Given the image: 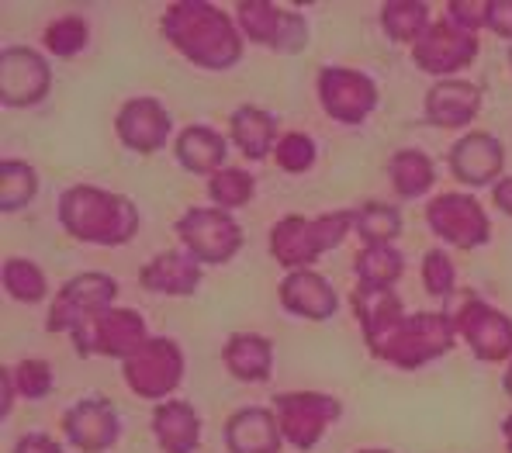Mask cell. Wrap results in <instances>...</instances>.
<instances>
[{"label": "cell", "instance_id": "obj_2", "mask_svg": "<svg viewBox=\"0 0 512 453\" xmlns=\"http://www.w3.org/2000/svg\"><path fill=\"white\" fill-rule=\"evenodd\" d=\"M59 225L80 243L125 246L139 229V211L122 194L77 184L59 198Z\"/></svg>", "mask_w": 512, "mask_h": 453}, {"label": "cell", "instance_id": "obj_3", "mask_svg": "<svg viewBox=\"0 0 512 453\" xmlns=\"http://www.w3.org/2000/svg\"><path fill=\"white\" fill-rule=\"evenodd\" d=\"M353 229V211H329L319 218L288 215L270 229V253L288 274L308 270L322 253L336 249Z\"/></svg>", "mask_w": 512, "mask_h": 453}, {"label": "cell", "instance_id": "obj_41", "mask_svg": "<svg viewBox=\"0 0 512 453\" xmlns=\"http://www.w3.org/2000/svg\"><path fill=\"white\" fill-rule=\"evenodd\" d=\"M14 453H63V447H59L52 436L45 433H28L18 440V447H14Z\"/></svg>", "mask_w": 512, "mask_h": 453}, {"label": "cell", "instance_id": "obj_12", "mask_svg": "<svg viewBox=\"0 0 512 453\" xmlns=\"http://www.w3.org/2000/svg\"><path fill=\"white\" fill-rule=\"evenodd\" d=\"M457 336L471 346V353L485 364H499L512 357V319L502 315L499 308L485 305L481 298H471L454 315Z\"/></svg>", "mask_w": 512, "mask_h": 453}, {"label": "cell", "instance_id": "obj_23", "mask_svg": "<svg viewBox=\"0 0 512 453\" xmlns=\"http://www.w3.org/2000/svg\"><path fill=\"white\" fill-rule=\"evenodd\" d=\"M281 305L291 315L308 322H326L336 312V294L329 288V281L315 270H295L281 281Z\"/></svg>", "mask_w": 512, "mask_h": 453}, {"label": "cell", "instance_id": "obj_35", "mask_svg": "<svg viewBox=\"0 0 512 453\" xmlns=\"http://www.w3.org/2000/svg\"><path fill=\"white\" fill-rule=\"evenodd\" d=\"M84 45H87V21L80 18V14H63V18L45 28V49H49L52 56L70 59V56H77Z\"/></svg>", "mask_w": 512, "mask_h": 453}, {"label": "cell", "instance_id": "obj_11", "mask_svg": "<svg viewBox=\"0 0 512 453\" xmlns=\"http://www.w3.org/2000/svg\"><path fill=\"white\" fill-rule=\"evenodd\" d=\"M319 101L333 122L360 125L378 108V87L367 73L346 70V66H326L319 73Z\"/></svg>", "mask_w": 512, "mask_h": 453}, {"label": "cell", "instance_id": "obj_33", "mask_svg": "<svg viewBox=\"0 0 512 453\" xmlns=\"http://www.w3.org/2000/svg\"><path fill=\"white\" fill-rule=\"evenodd\" d=\"M4 288L14 301H28V305H35V301H42L49 294V284H45L39 263L18 260V256L4 263Z\"/></svg>", "mask_w": 512, "mask_h": 453}, {"label": "cell", "instance_id": "obj_46", "mask_svg": "<svg viewBox=\"0 0 512 453\" xmlns=\"http://www.w3.org/2000/svg\"><path fill=\"white\" fill-rule=\"evenodd\" d=\"M360 453H388V450H360Z\"/></svg>", "mask_w": 512, "mask_h": 453}, {"label": "cell", "instance_id": "obj_13", "mask_svg": "<svg viewBox=\"0 0 512 453\" xmlns=\"http://www.w3.org/2000/svg\"><path fill=\"white\" fill-rule=\"evenodd\" d=\"M239 32L256 45H267L274 52H301L308 42V25L301 14L274 7L267 0H243L236 7Z\"/></svg>", "mask_w": 512, "mask_h": 453}, {"label": "cell", "instance_id": "obj_21", "mask_svg": "<svg viewBox=\"0 0 512 453\" xmlns=\"http://www.w3.org/2000/svg\"><path fill=\"white\" fill-rule=\"evenodd\" d=\"M284 443L281 422L270 409H239L225 422V447L229 453H277Z\"/></svg>", "mask_w": 512, "mask_h": 453}, {"label": "cell", "instance_id": "obj_28", "mask_svg": "<svg viewBox=\"0 0 512 453\" xmlns=\"http://www.w3.org/2000/svg\"><path fill=\"white\" fill-rule=\"evenodd\" d=\"M388 177L402 198H423L436 180V166L426 153H419V149H402V153L391 156Z\"/></svg>", "mask_w": 512, "mask_h": 453}, {"label": "cell", "instance_id": "obj_30", "mask_svg": "<svg viewBox=\"0 0 512 453\" xmlns=\"http://www.w3.org/2000/svg\"><path fill=\"white\" fill-rule=\"evenodd\" d=\"M357 270V284L367 288H395V281L402 277L405 260L395 246H364L353 260Z\"/></svg>", "mask_w": 512, "mask_h": 453}, {"label": "cell", "instance_id": "obj_25", "mask_svg": "<svg viewBox=\"0 0 512 453\" xmlns=\"http://www.w3.org/2000/svg\"><path fill=\"white\" fill-rule=\"evenodd\" d=\"M222 360L229 374L239 377V381H267L270 371H274V346L256 332H236L225 343Z\"/></svg>", "mask_w": 512, "mask_h": 453}, {"label": "cell", "instance_id": "obj_22", "mask_svg": "<svg viewBox=\"0 0 512 453\" xmlns=\"http://www.w3.org/2000/svg\"><path fill=\"white\" fill-rule=\"evenodd\" d=\"M139 284L153 294H170V298H184L194 294L201 284V263L194 260L187 249H170L160 253L142 267Z\"/></svg>", "mask_w": 512, "mask_h": 453}, {"label": "cell", "instance_id": "obj_36", "mask_svg": "<svg viewBox=\"0 0 512 453\" xmlns=\"http://www.w3.org/2000/svg\"><path fill=\"white\" fill-rule=\"evenodd\" d=\"M274 160L288 173H305L308 166L315 163V142L308 139L305 132L281 135V139H277V149H274Z\"/></svg>", "mask_w": 512, "mask_h": 453}, {"label": "cell", "instance_id": "obj_20", "mask_svg": "<svg viewBox=\"0 0 512 453\" xmlns=\"http://www.w3.org/2000/svg\"><path fill=\"white\" fill-rule=\"evenodd\" d=\"M481 111V90L471 80H440L426 94V118L436 128H464L478 118Z\"/></svg>", "mask_w": 512, "mask_h": 453}, {"label": "cell", "instance_id": "obj_1", "mask_svg": "<svg viewBox=\"0 0 512 453\" xmlns=\"http://www.w3.org/2000/svg\"><path fill=\"white\" fill-rule=\"evenodd\" d=\"M163 35L194 66L229 70L243 56L239 25L205 0H177L163 11Z\"/></svg>", "mask_w": 512, "mask_h": 453}, {"label": "cell", "instance_id": "obj_39", "mask_svg": "<svg viewBox=\"0 0 512 453\" xmlns=\"http://www.w3.org/2000/svg\"><path fill=\"white\" fill-rule=\"evenodd\" d=\"M447 14H450V21H457L461 28L478 32V28L488 21V0H450Z\"/></svg>", "mask_w": 512, "mask_h": 453}, {"label": "cell", "instance_id": "obj_32", "mask_svg": "<svg viewBox=\"0 0 512 453\" xmlns=\"http://www.w3.org/2000/svg\"><path fill=\"white\" fill-rule=\"evenodd\" d=\"M353 229L360 232L367 246H391V239L402 232V215L391 205H364L353 211Z\"/></svg>", "mask_w": 512, "mask_h": 453}, {"label": "cell", "instance_id": "obj_47", "mask_svg": "<svg viewBox=\"0 0 512 453\" xmlns=\"http://www.w3.org/2000/svg\"><path fill=\"white\" fill-rule=\"evenodd\" d=\"M509 66H512V49H509Z\"/></svg>", "mask_w": 512, "mask_h": 453}, {"label": "cell", "instance_id": "obj_37", "mask_svg": "<svg viewBox=\"0 0 512 453\" xmlns=\"http://www.w3.org/2000/svg\"><path fill=\"white\" fill-rule=\"evenodd\" d=\"M7 371H11V381L21 398H45L52 391V367L45 360H21Z\"/></svg>", "mask_w": 512, "mask_h": 453}, {"label": "cell", "instance_id": "obj_44", "mask_svg": "<svg viewBox=\"0 0 512 453\" xmlns=\"http://www.w3.org/2000/svg\"><path fill=\"white\" fill-rule=\"evenodd\" d=\"M502 436H506V447H509V453H512V415L506 422H502Z\"/></svg>", "mask_w": 512, "mask_h": 453}, {"label": "cell", "instance_id": "obj_19", "mask_svg": "<svg viewBox=\"0 0 512 453\" xmlns=\"http://www.w3.org/2000/svg\"><path fill=\"white\" fill-rule=\"evenodd\" d=\"M63 433L80 453H101L118 440V415L101 398H87L63 415Z\"/></svg>", "mask_w": 512, "mask_h": 453}, {"label": "cell", "instance_id": "obj_24", "mask_svg": "<svg viewBox=\"0 0 512 453\" xmlns=\"http://www.w3.org/2000/svg\"><path fill=\"white\" fill-rule=\"evenodd\" d=\"M153 433L163 453H194L201 443V419L187 402H163L153 412Z\"/></svg>", "mask_w": 512, "mask_h": 453}, {"label": "cell", "instance_id": "obj_34", "mask_svg": "<svg viewBox=\"0 0 512 453\" xmlns=\"http://www.w3.org/2000/svg\"><path fill=\"white\" fill-rule=\"evenodd\" d=\"M208 194H212V201L222 211L243 208L246 201L253 198V177L246 170H232V166H225V170H218L215 177L208 180Z\"/></svg>", "mask_w": 512, "mask_h": 453}, {"label": "cell", "instance_id": "obj_8", "mask_svg": "<svg viewBox=\"0 0 512 453\" xmlns=\"http://www.w3.org/2000/svg\"><path fill=\"white\" fill-rule=\"evenodd\" d=\"M149 339L146 322L132 308H108L87 326L73 332V346L80 357H118L128 360Z\"/></svg>", "mask_w": 512, "mask_h": 453}, {"label": "cell", "instance_id": "obj_26", "mask_svg": "<svg viewBox=\"0 0 512 453\" xmlns=\"http://www.w3.org/2000/svg\"><path fill=\"white\" fill-rule=\"evenodd\" d=\"M177 160L184 170L201 173V177H215L218 170H225V139L208 125L184 128L177 139Z\"/></svg>", "mask_w": 512, "mask_h": 453}, {"label": "cell", "instance_id": "obj_29", "mask_svg": "<svg viewBox=\"0 0 512 453\" xmlns=\"http://www.w3.org/2000/svg\"><path fill=\"white\" fill-rule=\"evenodd\" d=\"M381 25L388 32V39L416 45L433 21H429V7L419 4V0H388L381 7Z\"/></svg>", "mask_w": 512, "mask_h": 453}, {"label": "cell", "instance_id": "obj_27", "mask_svg": "<svg viewBox=\"0 0 512 453\" xmlns=\"http://www.w3.org/2000/svg\"><path fill=\"white\" fill-rule=\"evenodd\" d=\"M232 142L239 146V153L250 156V160H267L270 149L274 146V118L267 115L263 108H253V104H246V108H236L232 111Z\"/></svg>", "mask_w": 512, "mask_h": 453}, {"label": "cell", "instance_id": "obj_45", "mask_svg": "<svg viewBox=\"0 0 512 453\" xmlns=\"http://www.w3.org/2000/svg\"><path fill=\"white\" fill-rule=\"evenodd\" d=\"M506 391H509V398H512V367L506 371Z\"/></svg>", "mask_w": 512, "mask_h": 453}, {"label": "cell", "instance_id": "obj_38", "mask_svg": "<svg viewBox=\"0 0 512 453\" xmlns=\"http://www.w3.org/2000/svg\"><path fill=\"white\" fill-rule=\"evenodd\" d=\"M423 284L433 298H450L454 294V284H457V274H454V263L443 249H429L423 256Z\"/></svg>", "mask_w": 512, "mask_h": 453}, {"label": "cell", "instance_id": "obj_43", "mask_svg": "<svg viewBox=\"0 0 512 453\" xmlns=\"http://www.w3.org/2000/svg\"><path fill=\"white\" fill-rule=\"evenodd\" d=\"M0 391H4V405H0V412L4 415H11V405H14V381H11V371L4 367V374H0Z\"/></svg>", "mask_w": 512, "mask_h": 453}, {"label": "cell", "instance_id": "obj_5", "mask_svg": "<svg viewBox=\"0 0 512 453\" xmlns=\"http://www.w3.org/2000/svg\"><path fill=\"white\" fill-rule=\"evenodd\" d=\"M128 391L149 402H163L184 377V353L167 336H149L128 360H122Z\"/></svg>", "mask_w": 512, "mask_h": 453}, {"label": "cell", "instance_id": "obj_4", "mask_svg": "<svg viewBox=\"0 0 512 453\" xmlns=\"http://www.w3.org/2000/svg\"><path fill=\"white\" fill-rule=\"evenodd\" d=\"M457 339V326L450 315L443 312H416L398 326V332L391 336V343L384 346V353L378 360L402 367V371H416V367L429 364V360L450 353Z\"/></svg>", "mask_w": 512, "mask_h": 453}, {"label": "cell", "instance_id": "obj_6", "mask_svg": "<svg viewBox=\"0 0 512 453\" xmlns=\"http://www.w3.org/2000/svg\"><path fill=\"white\" fill-rule=\"evenodd\" d=\"M177 236L201 267L205 263L208 267L229 263L239 253V246H243V229L222 208H191L187 215H180Z\"/></svg>", "mask_w": 512, "mask_h": 453}, {"label": "cell", "instance_id": "obj_10", "mask_svg": "<svg viewBox=\"0 0 512 453\" xmlns=\"http://www.w3.org/2000/svg\"><path fill=\"white\" fill-rule=\"evenodd\" d=\"M474 56H478V35L450 18L433 21L423 39L412 45V63L423 73H433V77L443 80H447V73H457L474 63Z\"/></svg>", "mask_w": 512, "mask_h": 453}, {"label": "cell", "instance_id": "obj_17", "mask_svg": "<svg viewBox=\"0 0 512 453\" xmlns=\"http://www.w3.org/2000/svg\"><path fill=\"white\" fill-rule=\"evenodd\" d=\"M115 132L132 153H160L170 135V115L156 97H135V101L122 104L115 118Z\"/></svg>", "mask_w": 512, "mask_h": 453}, {"label": "cell", "instance_id": "obj_40", "mask_svg": "<svg viewBox=\"0 0 512 453\" xmlns=\"http://www.w3.org/2000/svg\"><path fill=\"white\" fill-rule=\"evenodd\" d=\"M485 28H492L495 35L512 42V0H488V21Z\"/></svg>", "mask_w": 512, "mask_h": 453}, {"label": "cell", "instance_id": "obj_9", "mask_svg": "<svg viewBox=\"0 0 512 453\" xmlns=\"http://www.w3.org/2000/svg\"><path fill=\"white\" fill-rule=\"evenodd\" d=\"M274 415L291 447L312 450L326 436L329 422L340 419V402L329 395H319V391H288V395H277Z\"/></svg>", "mask_w": 512, "mask_h": 453}, {"label": "cell", "instance_id": "obj_15", "mask_svg": "<svg viewBox=\"0 0 512 453\" xmlns=\"http://www.w3.org/2000/svg\"><path fill=\"white\" fill-rule=\"evenodd\" d=\"M49 63L35 49L25 45H11V49L0 52V101L7 108H28V104H39L49 94Z\"/></svg>", "mask_w": 512, "mask_h": 453}, {"label": "cell", "instance_id": "obj_14", "mask_svg": "<svg viewBox=\"0 0 512 453\" xmlns=\"http://www.w3.org/2000/svg\"><path fill=\"white\" fill-rule=\"evenodd\" d=\"M426 222L436 236L461 249H478L492 236V225H488V215L481 211L478 201L468 198V194H454V191L429 201Z\"/></svg>", "mask_w": 512, "mask_h": 453}, {"label": "cell", "instance_id": "obj_16", "mask_svg": "<svg viewBox=\"0 0 512 453\" xmlns=\"http://www.w3.org/2000/svg\"><path fill=\"white\" fill-rule=\"evenodd\" d=\"M353 312H357V322H360V329H364V339L374 357H381L384 346H388L391 336L398 332V326L409 319L395 291L367 288V284L353 288Z\"/></svg>", "mask_w": 512, "mask_h": 453}, {"label": "cell", "instance_id": "obj_31", "mask_svg": "<svg viewBox=\"0 0 512 453\" xmlns=\"http://www.w3.org/2000/svg\"><path fill=\"white\" fill-rule=\"evenodd\" d=\"M39 194V177L28 163L4 160L0 163V211H21Z\"/></svg>", "mask_w": 512, "mask_h": 453}, {"label": "cell", "instance_id": "obj_18", "mask_svg": "<svg viewBox=\"0 0 512 453\" xmlns=\"http://www.w3.org/2000/svg\"><path fill=\"white\" fill-rule=\"evenodd\" d=\"M502 166H506V149L488 132H468L450 149V170L468 187H495L502 180Z\"/></svg>", "mask_w": 512, "mask_h": 453}, {"label": "cell", "instance_id": "obj_42", "mask_svg": "<svg viewBox=\"0 0 512 453\" xmlns=\"http://www.w3.org/2000/svg\"><path fill=\"white\" fill-rule=\"evenodd\" d=\"M495 205L512 218V177H502L499 184H495Z\"/></svg>", "mask_w": 512, "mask_h": 453}, {"label": "cell", "instance_id": "obj_7", "mask_svg": "<svg viewBox=\"0 0 512 453\" xmlns=\"http://www.w3.org/2000/svg\"><path fill=\"white\" fill-rule=\"evenodd\" d=\"M118 298V281L108 274H80L73 281H66L59 294L52 298L49 308V332H77L80 326H87L90 319H97L101 312L115 308L111 301Z\"/></svg>", "mask_w": 512, "mask_h": 453}]
</instances>
